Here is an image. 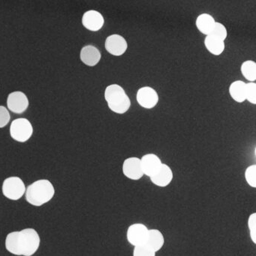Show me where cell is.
<instances>
[{
	"instance_id": "2e32d148",
	"label": "cell",
	"mask_w": 256,
	"mask_h": 256,
	"mask_svg": "<svg viewBox=\"0 0 256 256\" xmlns=\"http://www.w3.org/2000/svg\"><path fill=\"white\" fill-rule=\"evenodd\" d=\"M216 20L211 14L202 13L198 16L196 20V26L198 30L204 36L210 35L215 26Z\"/></svg>"
},
{
	"instance_id": "277c9868",
	"label": "cell",
	"mask_w": 256,
	"mask_h": 256,
	"mask_svg": "<svg viewBox=\"0 0 256 256\" xmlns=\"http://www.w3.org/2000/svg\"><path fill=\"white\" fill-rule=\"evenodd\" d=\"M26 186L18 176H10L4 181L2 194L6 198L12 200L22 198L26 192Z\"/></svg>"
},
{
	"instance_id": "603a6c76",
	"label": "cell",
	"mask_w": 256,
	"mask_h": 256,
	"mask_svg": "<svg viewBox=\"0 0 256 256\" xmlns=\"http://www.w3.org/2000/svg\"><path fill=\"white\" fill-rule=\"evenodd\" d=\"M210 35L214 36L216 37V38L224 42L226 38H228V30L226 26L223 24L216 22Z\"/></svg>"
},
{
	"instance_id": "4fadbf2b",
	"label": "cell",
	"mask_w": 256,
	"mask_h": 256,
	"mask_svg": "<svg viewBox=\"0 0 256 256\" xmlns=\"http://www.w3.org/2000/svg\"><path fill=\"white\" fill-rule=\"evenodd\" d=\"M142 170H143L144 176L150 178L154 174L162 164L161 158L158 155L155 154H144L140 158Z\"/></svg>"
},
{
	"instance_id": "6da1fadb",
	"label": "cell",
	"mask_w": 256,
	"mask_h": 256,
	"mask_svg": "<svg viewBox=\"0 0 256 256\" xmlns=\"http://www.w3.org/2000/svg\"><path fill=\"white\" fill-rule=\"evenodd\" d=\"M40 234L34 228H25L8 234L6 238L7 251L16 256H32L40 246Z\"/></svg>"
},
{
	"instance_id": "7a4b0ae2",
	"label": "cell",
	"mask_w": 256,
	"mask_h": 256,
	"mask_svg": "<svg viewBox=\"0 0 256 256\" xmlns=\"http://www.w3.org/2000/svg\"><path fill=\"white\" fill-rule=\"evenodd\" d=\"M55 194V188L48 180H38L26 190V200L36 206H42L50 202Z\"/></svg>"
},
{
	"instance_id": "44dd1931",
	"label": "cell",
	"mask_w": 256,
	"mask_h": 256,
	"mask_svg": "<svg viewBox=\"0 0 256 256\" xmlns=\"http://www.w3.org/2000/svg\"><path fill=\"white\" fill-rule=\"evenodd\" d=\"M246 182L252 188L256 187V164H251L246 168L244 172Z\"/></svg>"
},
{
	"instance_id": "7402d4cb",
	"label": "cell",
	"mask_w": 256,
	"mask_h": 256,
	"mask_svg": "<svg viewBox=\"0 0 256 256\" xmlns=\"http://www.w3.org/2000/svg\"><path fill=\"white\" fill-rule=\"evenodd\" d=\"M246 101H248L253 106L256 104V82H248L246 84Z\"/></svg>"
},
{
	"instance_id": "3957f363",
	"label": "cell",
	"mask_w": 256,
	"mask_h": 256,
	"mask_svg": "<svg viewBox=\"0 0 256 256\" xmlns=\"http://www.w3.org/2000/svg\"><path fill=\"white\" fill-rule=\"evenodd\" d=\"M34 126L30 121L26 118H18L12 122L10 126V136L13 140L24 143L32 138Z\"/></svg>"
},
{
	"instance_id": "52a82bcc",
	"label": "cell",
	"mask_w": 256,
	"mask_h": 256,
	"mask_svg": "<svg viewBox=\"0 0 256 256\" xmlns=\"http://www.w3.org/2000/svg\"><path fill=\"white\" fill-rule=\"evenodd\" d=\"M128 47L126 40L120 34L108 36L104 42L106 52L114 56H121L125 54Z\"/></svg>"
},
{
	"instance_id": "d4e9b609",
	"label": "cell",
	"mask_w": 256,
	"mask_h": 256,
	"mask_svg": "<svg viewBox=\"0 0 256 256\" xmlns=\"http://www.w3.org/2000/svg\"><path fill=\"white\" fill-rule=\"evenodd\" d=\"M247 226H248V230H250V236L252 242L253 244H256V214L252 212L248 216V221H247Z\"/></svg>"
},
{
	"instance_id": "5b68a950",
	"label": "cell",
	"mask_w": 256,
	"mask_h": 256,
	"mask_svg": "<svg viewBox=\"0 0 256 256\" xmlns=\"http://www.w3.org/2000/svg\"><path fill=\"white\" fill-rule=\"evenodd\" d=\"M136 101L142 108L150 110L158 104L160 96L152 86H142L136 92Z\"/></svg>"
},
{
	"instance_id": "8992f818",
	"label": "cell",
	"mask_w": 256,
	"mask_h": 256,
	"mask_svg": "<svg viewBox=\"0 0 256 256\" xmlns=\"http://www.w3.org/2000/svg\"><path fill=\"white\" fill-rule=\"evenodd\" d=\"M149 228L144 223L136 222L130 224L126 230V239L133 246L145 244Z\"/></svg>"
},
{
	"instance_id": "30bf717a",
	"label": "cell",
	"mask_w": 256,
	"mask_h": 256,
	"mask_svg": "<svg viewBox=\"0 0 256 256\" xmlns=\"http://www.w3.org/2000/svg\"><path fill=\"white\" fill-rule=\"evenodd\" d=\"M84 28L91 32H98L104 25V16L96 10H88L82 16Z\"/></svg>"
},
{
	"instance_id": "d6986e66",
	"label": "cell",
	"mask_w": 256,
	"mask_h": 256,
	"mask_svg": "<svg viewBox=\"0 0 256 256\" xmlns=\"http://www.w3.org/2000/svg\"><path fill=\"white\" fill-rule=\"evenodd\" d=\"M240 72L248 82H256V62L253 60L244 61L240 66Z\"/></svg>"
},
{
	"instance_id": "5bb4252c",
	"label": "cell",
	"mask_w": 256,
	"mask_h": 256,
	"mask_svg": "<svg viewBox=\"0 0 256 256\" xmlns=\"http://www.w3.org/2000/svg\"><path fill=\"white\" fill-rule=\"evenodd\" d=\"M80 59L88 66L94 67L101 61L102 54L96 46L90 44L82 48L80 52Z\"/></svg>"
},
{
	"instance_id": "9a60e30c",
	"label": "cell",
	"mask_w": 256,
	"mask_h": 256,
	"mask_svg": "<svg viewBox=\"0 0 256 256\" xmlns=\"http://www.w3.org/2000/svg\"><path fill=\"white\" fill-rule=\"evenodd\" d=\"M166 239L161 230L157 228H149L146 244L156 253L160 252L164 246Z\"/></svg>"
},
{
	"instance_id": "e0dca14e",
	"label": "cell",
	"mask_w": 256,
	"mask_h": 256,
	"mask_svg": "<svg viewBox=\"0 0 256 256\" xmlns=\"http://www.w3.org/2000/svg\"><path fill=\"white\" fill-rule=\"evenodd\" d=\"M206 50L214 56H220L226 49V43L212 35L206 36L204 41Z\"/></svg>"
},
{
	"instance_id": "8fae6325",
	"label": "cell",
	"mask_w": 256,
	"mask_h": 256,
	"mask_svg": "<svg viewBox=\"0 0 256 256\" xmlns=\"http://www.w3.org/2000/svg\"><path fill=\"white\" fill-rule=\"evenodd\" d=\"M106 102L108 108L116 114H124L127 113L132 106L131 100L126 92L115 96Z\"/></svg>"
},
{
	"instance_id": "ac0fdd59",
	"label": "cell",
	"mask_w": 256,
	"mask_h": 256,
	"mask_svg": "<svg viewBox=\"0 0 256 256\" xmlns=\"http://www.w3.org/2000/svg\"><path fill=\"white\" fill-rule=\"evenodd\" d=\"M246 84L242 80H234L229 86V95L236 102L242 103L246 101Z\"/></svg>"
},
{
	"instance_id": "7c38bea8",
	"label": "cell",
	"mask_w": 256,
	"mask_h": 256,
	"mask_svg": "<svg viewBox=\"0 0 256 256\" xmlns=\"http://www.w3.org/2000/svg\"><path fill=\"white\" fill-rule=\"evenodd\" d=\"M149 178L154 185L164 188L170 185L173 181V170L168 164L162 163L160 168Z\"/></svg>"
},
{
	"instance_id": "484cf974",
	"label": "cell",
	"mask_w": 256,
	"mask_h": 256,
	"mask_svg": "<svg viewBox=\"0 0 256 256\" xmlns=\"http://www.w3.org/2000/svg\"><path fill=\"white\" fill-rule=\"evenodd\" d=\"M11 120V115L7 108L0 106V128H4L8 125Z\"/></svg>"
},
{
	"instance_id": "cb8c5ba5",
	"label": "cell",
	"mask_w": 256,
	"mask_h": 256,
	"mask_svg": "<svg viewBox=\"0 0 256 256\" xmlns=\"http://www.w3.org/2000/svg\"><path fill=\"white\" fill-rule=\"evenodd\" d=\"M132 256H156V253L146 244H142L134 247Z\"/></svg>"
},
{
	"instance_id": "ffe728a7",
	"label": "cell",
	"mask_w": 256,
	"mask_h": 256,
	"mask_svg": "<svg viewBox=\"0 0 256 256\" xmlns=\"http://www.w3.org/2000/svg\"><path fill=\"white\" fill-rule=\"evenodd\" d=\"M126 92L125 89L118 84L108 85L104 90V98L106 102L109 101L110 98L114 97L115 96Z\"/></svg>"
},
{
	"instance_id": "ba28073f",
	"label": "cell",
	"mask_w": 256,
	"mask_h": 256,
	"mask_svg": "<svg viewBox=\"0 0 256 256\" xmlns=\"http://www.w3.org/2000/svg\"><path fill=\"white\" fill-rule=\"evenodd\" d=\"M122 172L124 176L131 180H139L144 176L142 170L140 158L137 156L126 158L122 163Z\"/></svg>"
},
{
	"instance_id": "9c48e42d",
	"label": "cell",
	"mask_w": 256,
	"mask_h": 256,
	"mask_svg": "<svg viewBox=\"0 0 256 256\" xmlns=\"http://www.w3.org/2000/svg\"><path fill=\"white\" fill-rule=\"evenodd\" d=\"M29 100L24 92L14 91L7 97V108L10 112L18 114H23L29 107Z\"/></svg>"
}]
</instances>
